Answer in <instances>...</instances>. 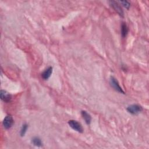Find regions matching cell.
Segmentation results:
<instances>
[{"label":"cell","instance_id":"obj_1","mask_svg":"<svg viewBox=\"0 0 149 149\" xmlns=\"http://www.w3.org/2000/svg\"><path fill=\"white\" fill-rule=\"evenodd\" d=\"M110 83L111 86L114 88V89L115 91L120 93L125 94L124 91L122 90V87L120 86V84H119L118 80L114 77H111Z\"/></svg>","mask_w":149,"mask_h":149},{"label":"cell","instance_id":"obj_2","mask_svg":"<svg viewBox=\"0 0 149 149\" xmlns=\"http://www.w3.org/2000/svg\"><path fill=\"white\" fill-rule=\"evenodd\" d=\"M127 110L130 114L132 115H137L142 111L143 108L139 105L133 104L128 106Z\"/></svg>","mask_w":149,"mask_h":149},{"label":"cell","instance_id":"obj_3","mask_svg":"<svg viewBox=\"0 0 149 149\" xmlns=\"http://www.w3.org/2000/svg\"><path fill=\"white\" fill-rule=\"evenodd\" d=\"M68 124L69 127L73 129L74 131H76L78 132L79 133H83V129L82 126V125L77 122L75 120H70L68 121Z\"/></svg>","mask_w":149,"mask_h":149},{"label":"cell","instance_id":"obj_4","mask_svg":"<svg viewBox=\"0 0 149 149\" xmlns=\"http://www.w3.org/2000/svg\"><path fill=\"white\" fill-rule=\"evenodd\" d=\"M14 123V121L12 116L11 115H7L4 119L3 125L5 129H8L12 127Z\"/></svg>","mask_w":149,"mask_h":149},{"label":"cell","instance_id":"obj_5","mask_svg":"<svg viewBox=\"0 0 149 149\" xmlns=\"http://www.w3.org/2000/svg\"><path fill=\"white\" fill-rule=\"evenodd\" d=\"M110 4L112 8L119 14L121 16L124 17V11L121 7V5L118 4V2L114 1H110Z\"/></svg>","mask_w":149,"mask_h":149},{"label":"cell","instance_id":"obj_6","mask_svg":"<svg viewBox=\"0 0 149 149\" xmlns=\"http://www.w3.org/2000/svg\"><path fill=\"white\" fill-rule=\"evenodd\" d=\"M0 97L1 99L5 102V103H10L12 100V96L7 91L2 90L0 92Z\"/></svg>","mask_w":149,"mask_h":149},{"label":"cell","instance_id":"obj_7","mask_svg":"<svg viewBox=\"0 0 149 149\" xmlns=\"http://www.w3.org/2000/svg\"><path fill=\"white\" fill-rule=\"evenodd\" d=\"M81 115L82 116V118H83V120L85 121L86 124L90 125L92 121L91 115L88 113H87L86 111H82L81 112Z\"/></svg>","mask_w":149,"mask_h":149},{"label":"cell","instance_id":"obj_8","mask_svg":"<svg viewBox=\"0 0 149 149\" xmlns=\"http://www.w3.org/2000/svg\"><path fill=\"white\" fill-rule=\"evenodd\" d=\"M52 73V68L51 67H50L48 68H47L42 74V78L44 79V80H47L48 79L51 74Z\"/></svg>","mask_w":149,"mask_h":149},{"label":"cell","instance_id":"obj_9","mask_svg":"<svg viewBox=\"0 0 149 149\" xmlns=\"http://www.w3.org/2000/svg\"><path fill=\"white\" fill-rule=\"evenodd\" d=\"M32 143L34 146L38 147L43 146V143L42 142V140L39 137H34L32 140Z\"/></svg>","mask_w":149,"mask_h":149},{"label":"cell","instance_id":"obj_10","mask_svg":"<svg viewBox=\"0 0 149 149\" xmlns=\"http://www.w3.org/2000/svg\"><path fill=\"white\" fill-rule=\"evenodd\" d=\"M128 33V27L125 23H123L121 26V35L123 37H125Z\"/></svg>","mask_w":149,"mask_h":149},{"label":"cell","instance_id":"obj_11","mask_svg":"<svg viewBox=\"0 0 149 149\" xmlns=\"http://www.w3.org/2000/svg\"><path fill=\"white\" fill-rule=\"evenodd\" d=\"M27 128H28V125L26 124H24L23 125L21 129H20V136L22 137L24 136V135L26 134V132H27Z\"/></svg>","mask_w":149,"mask_h":149},{"label":"cell","instance_id":"obj_12","mask_svg":"<svg viewBox=\"0 0 149 149\" xmlns=\"http://www.w3.org/2000/svg\"><path fill=\"white\" fill-rule=\"evenodd\" d=\"M120 3H121L125 8L127 9H129L130 7H131V4L127 1H120L119 2Z\"/></svg>","mask_w":149,"mask_h":149}]
</instances>
